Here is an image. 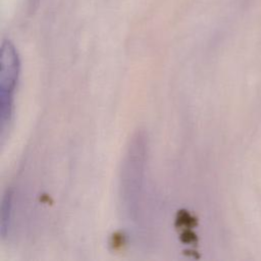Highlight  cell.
I'll return each mask as SVG.
<instances>
[{"label": "cell", "mask_w": 261, "mask_h": 261, "mask_svg": "<svg viewBox=\"0 0 261 261\" xmlns=\"http://www.w3.org/2000/svg\"><path fill=\"white\" fill-rule=\"evenodd\" d=\"M20 63L14 46L4 41L1 52L0 70V113H1V138L5 140L10 128L14 111V95L19 77Z\"/></svg>", "instance_id": "cell-1"}, {"label": "cell", "mask_w": 261, "mask_h": 261, "mask_svg": "<svg viewBox=\"0 0 261 261\" xmlns=\"http://www.w3.org/2000/svg\"><path fill=\"white\" fill-rule=\"evenodd\" d=\"M12 213V194L7 191L2 199L1 205V236L4 239L7 236L10 226V219Z\"/></svg>", "instance_id": "cell-2"}]
</instances>
